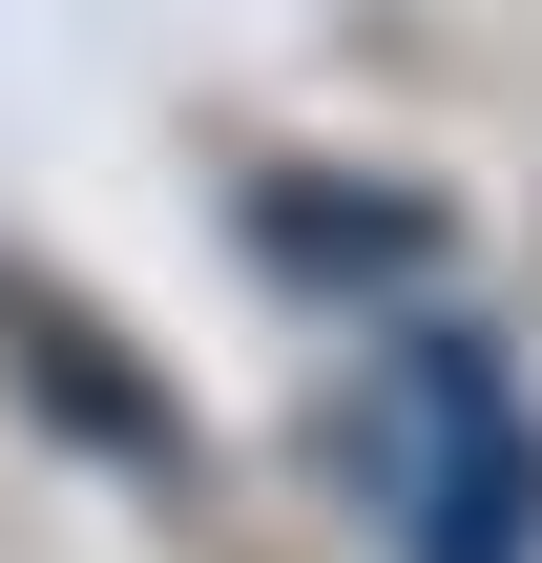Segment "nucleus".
<instances>
[{
    "mask_svg": "<svg viewBox=\"0 0 542 563\" xmlns=\"http://www.w3.org/2000/svg\"><path fill=\"white\" fill-rule=\"evenodd\" d=\"M376 439H397L418 563H542V418L501 397V355H480V334H418Z\"/></svg>",
    "mask_w": 542,
    "mask_h": 563,
    "instance_id": "obj_1",
    "label": "nucleus"
}]
</instances>
